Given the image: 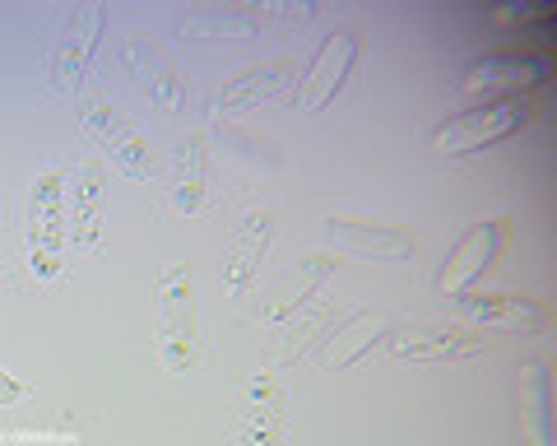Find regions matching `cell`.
Masks as SVG:
<instances>
[{
    "instance_id": "6da1fadb",
    "label": "cell",
    "mask_w": 557,
    "mask_h": 446,
    "mask_svg": "<svg viewBox=\"0 0 557 446\" xmlns=\"http://www.w3.org/2000/svg\"><path fill=\"white\" fill-rule=\"evenodd\" d=\"M153 345L168 372H190L200 354V294L196 270L168 265L159 288H153Z\"/></svg>"
},
{
    "instance_id": "7a4b0ae2",
    "label": "cell",
    "mask_w": 557,
    "mask_h": 446,
    "mask_svg": "<svg viewBox=\"0 0 557 446\" xmlns=\"http://www.w3.org/2000/svg\"><path fill=\"white\" fill-rule=\"evenodd\" d=\"M70 243V168H42L28 200V237L24 265L38 284H51L61 274V251Z\"/></svg>"
},
{
    "instance_id": "3957f363",
    "label": "cell",
    "mask_w": 557,
    "mask_h": 446,
    "mask_svg": "<svg viewBox=\"0 0 557 446\" xmlns=\"http://www.w3.org/2000/svg\"><path fill=\"white\" fill-rule=\"evenodd\" d=\"M79 122H84V131L94 135V145L108 153V159H112L126 177L149 182V177L163 168V163H159V153H153V140L131 122L126 112L116 108L108 94H89V98H84Z\"/></svg>"
},
{
    "instance_id": "277c9868",
    "label": "cell",
    "mask_w": 557,
    "mask_h": 446,
    "mask_svg": "<svg viewBox=\"0 0 557 446\" xmlns=\"http://www.w3.org/2000/svg\"><path fill=\"white\" fill-rule=\"evenodd\" d=\"M530 122V102L525 98H497V102H479L469 112H456L450 122H442L432 131V149L442 159H456V153H474L497 140H507L520 126Z\"/></svg>"
},
{
    "instance_id": "5b68a950",
    "label": "cell",
    "mask_w": 557,
    "mask_h": 446,
    "mask_svg": "<svg viewBox=\"0 0 557 446\" xmlns=\"http://www.w3.org/2000/svg\"><path fill=\"white\" fill-rule=\"evenodd\" d=\"M507 243H511V219H483V223H474V228H465L456 243H450L446 261L437 270V294L442 298L469 294V288L497 265V256Z\"/></svg>"
},
{
    "instance_id": "8992f818",
    "label": "cell",
    "mask_w": 557,
    "mask_h": 446,
    "mask_svg": "<svg viewBox=\"0 0 557 446\" xmlns=\"http://www.w3.org/2000/svg\"><path fill=\"white\" fill-rule=\"evenodd\" d=\"M362 57V38L354 28H335L330 38L321 42V51L311 57V65L298 75V84H293V102H298V112H321L330 108L339 94L348 75H354V65Z\"/></svg>"
},
{
    "instance_id": "52a82bcc",
    "label": "cell",
    "mask_w": 557,
    "mask_h": 446,
    "mask_svg": "<svg viewBox=\"0 0 557 446\" xmlns=\"http://www.w3.org/2000/svg\"><path fill=\"white\" fill-rule=\"evenodd\" d=\"M102 28H108V5H79L75 14L65 20L57 47H51V84H57L61 94H79L84 79L94 71V57H98V42H102Z\"/></svg>"
},
{
    "instance_id": "ba28073f",
    "label": "cell",
    "mask_w": 557,
    "mask_h": 446,
    "mask_svg": "<svg viewBox=\"0 0 557 446\" xmlns=\"http://www.w3.org/2000/svg\"><path fill=\"white\" fill-rule=\"evenodd\" d=\"M298 61L293 57H265L247 65V71H237L219 84L214 94H209V116H228V112H251L260 102H270L278 94H288L293 84H298Z\"/></svg>"
},
{
    "instance_id": "9c48e42d",
    "label": "cell",
    "mask_w": 557,
    "mask_h": 446,
    "mask_svg": "<svg viewBox=\"0 0 557 446\" xmlns=\"http://www.w3.org/2000/svg\"><path fill=\"white\" fill-rule=\"evenodd\" d=\"M270 243H274V210L270 205H251L233 223L228 247H223V284H228V294H247L256 284L260 261L270 256Z\"/></svg>"
},
{
    "instance_id": "30bf717a",
    "label": "cell",
    "mask_w": 557,
    "mask_h": 446,
    "mask_svg": "<svg viewBox=\"0 0 557 446\" xmlns=\"http://www.w3.org/2000/svg\"><path fill=\"white\" fill-rule=\"evenodd\" d=\"M391 358L409 368H442V363H474L483 358V335L465 325H428L391 339Z\"/></svg>"
},
{
    "instance_id": "8fae6325",
    "label": "cell",
    "mask_w": 557,
    "mask_h": 446,
    "mask_svg": "<svg viewBox=\"0 0 557 446\" xmlns=\"http://www.w3.org/2000/svg\"><path fill=\"white\" fill-rule=\"evenodd\" d=\"M288 442V391L274 372H260L247 382L237 446H284Z\"/></svg>"
},
{
    "instance_id": "7c38bea8",
    "label": "cell",
    "mask_w": 557,
    "mask_h": 446,
    "mask_svg": "<svg viewBox=\"0 0 557 446\" xmlns=\"http://www.w3.org/2000/svg\"><path fill=\"white\" fill-rule=\"evenodd\" d=\"M325 237L348 256H372V261H391V256H409L418 237L399 223H376V219H354V214H330Z\"/></svg>"
},
{
    "instance_id": "4fadbf2b",
    "label": "cell",
    "mask_w": 557,
    "mask_h": 446,
    "mask_svg": "<svg viewBox=\"0 0 557 446\" xmlns=\"http://www.w3.org/2000/svg\"><path fill=\"white\" fill-rule=\"evenodd\" d=\"M209 182H214V153H209L205 131H186L177 153H172V210L200 214L209 205Z\"/></svg>"
},
{
    "instance_id": "5bb4252c",
    "label": "cell",
    "mask_w": 557,
    "mask_h": 446,
    "mask_svg": "<svg viewBox=\"0 0 557 446\" xmlns=\"http://www.w3.org/2000/svg\"><path fill=\"white\" fill-rule=\"evenodd\" d=\"M121 61L131 65V75L139 79V89L149 94V102H159L163 112H182L186 108V94H190L186 75L149 38H126V47H121Z\"/></svg>"
},
{
    "instance_id": "9a60e30c",
    "label": "cell",
    "mask_w": 557,
    "mask_h": 446,
    "mask_svg": "<svg viewBox=\"0 0 557 446\" xmlns=\"http://www.w3.org/2000/svg\"><path fill=\"white\" fill-rule=\"evenodd\" d=\"M395 335H399L395 317H386V312H358V317L339 321L335 331L325 335L321 368H335V372H344V368L362 363V358H368L376 345H386V339H395Z\"/></svg>"
},
{
    "instance_id": "2e32d148",
    "label": "cell",
    "mask_w": 557,
    "mask_h": 446,
    "mask_svg": "<svg viewBox=\"0 0 557 446\" xmlns=\"http://www.w3.org/2000/svg\"><path fill=\"white\" fill-rule=\"evenodd\" d=\"M335 270H339V261H335V256H325V251L298 261V270H293L288 280L274 288V298L260 307V325H284V321H293L298 312H307V307L317 302V294L325 288V280H330Z\"/></svg>"
},
{
    "instance_id": "e0dca14e",
    "label": "cell",
    "mask_w": 557,
    "mask_h": 446,
    "mask_svg": "<svg viewBox=\"0 0 557 446\" xmlns=\"http://www.w3.org/2000/svg\"><path fill=\"white\" fill-rule=\"evenodd\" d=\"M265 24H270V10L251 5V0H223V5H196L177 14L182 38H251Z\"/></svg>"
},
{
    "instance_id": "ac0fdd59",
    "label": "cell",
    "mask_w": 557,
    "mask_h": 446,
    "mask_svg": "<svg viewBox=\"0 0 557 446\" xmlns=\"http://www.w3.org/2000/svg\"><path fill=\"white\" fill-rule=\"evenodd\" d=\"M102 205H108V168L102 159H89L70 173V237H75V247L98 243Z\"/></svg>"
},
{
    "instance_id": "d6986e66",
    "label": "cell",
    "mask_w": 557,
    "mask_h": 446,
    "mask_svg": "<svg viewBox=\"0 0 557 446\" xmlns=\"http://www.w3.org/2000/svg\"><path fill=\"white\" fill-rule=\"evenodd\" d=\"M456 307L474 325H516V331H544L548 325L544 302L525 294H479V288H469L456 298Z\"/></svg>"
},
{
    "instance_id": "ffe728a7",
    "label": "cell",
    "mask_w": 557,
    "mask_h": 446,
    "mask_svg": "<svg viewBox=\"0 0 557 446\" xmlns=\"http://www.w3.org/2000/svg\"><path fill=\"white\" fill-rule=\"evenodd\" d=\"M339 325V302H330V298H317L307 307V312H298L293 321L278 325V339H274V368H293V363H302V358L311 354V345L317 339H325L330 331Z\"/></svg>"
},
{
    "instance_id": "44dd1931",
    "label": "cell",
    "mask_w": 557,
    "mask_h": 446,
    "mask_svg": "<svg viewBox=\"0 0 557 446\" xmlns=\"http://www.w3.org/2000/svg\"><path fill=\"white\" fill-rule=\"evenodd\" d=\"M539 65L520 61V57H483L460 75V94L465 98H493L502 89H520V84H534Z\"/></svg>"
},
{
    "instance_id": "7402d4cb",
    "label": "cell",
    "mask_w": 557,
    "mask_h": 446,
    "mask_svg": "<svg viewBox=\"0 0 557 446\" xmlns=\"http://www.w3.org/2000/svg\"><path fill=\"white\" fill-rule=\"evenodd\" d=\"M520 433L530 446H553L548 428V372L539 363L520 368Z\"/></svg>"
},
{
    "instance_id": "603a6c76",
    "label": "cell",
    "mask_w": 557,
    "mask_h": 446,
    "mask_svg": "<svg viewBox=\"0 0 557 446\" xmlns=\"http://www.w3.org/2000/svg\"><path fill=\"white\" fill-rule=\"evenodd\" d=\"M223 145H228V149L237 153V159L256 163V168H278V153H274V145H270V140H260V135H251V131L223 126Z\"/></svg>"
},
{
    "instance_id": "cb8c5ba5",
    "label": "cell",
    "mask_w": 557,
    "mask_h": 446,
    "mask_svg": "<svg viewBox=\"0 0 557 446\" xmlns=\"http://www.w3.org/2000/svg\"><path fill=\"white\" fill-rule=\"evenodd\" d=\"M20 400H28V386L20 382V376H10L5 368H0V409L20 405Z\"/></svg>"
}]
</instances>
